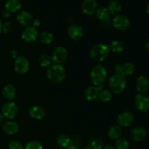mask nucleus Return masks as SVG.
<instances>
[{"instance_id":"obj_7","label":"nucleus","mask_w":149,"mask_h":149,"mask_svg":"<svg viewBox=\"0 0 149 149\" xmlns=\"http://www.w3.org/2000/svg\"><path fill=\"white\" fill-rule=\"evenodd\" d=\"M134 103L136 109L143 113L149 111V97L144 94L138 93L135 95Z\"/></svg>"},{"instance_id":"obj_14","label":"nucleus","mask_w":149,"mask_h":149,"mask_svg":"<svg viewBox=\"0 0 149 149\" xmlns=\"http://www.w3.org/2000/svg\"><path fill=\"white\" fill-rule=\"evenodd\" d=\"M97 9V2L96 0H84L81 4V10L87 15L94 14Z\"/></svg>"},{"instance_id":"obj_42","label":"nucleus","mask_w":149,"mask_h":149,"mask_svg":"<svg viewBox=\"0 0 149 149\" xmlns=\"http://www.w3.org/2000/svg\"><path fill=\"white\" fill-rule=\"evenodd\" d=\"M146 48L148 51H149V39L147 40L146 43Z\"/></svg>"},{"instance_id":"obj_24","label":"nucleus","mask_w":149,"mask_h":149,"mask_svg":"<svg viewBox=\"0 0 149 149\" xmlns=\"http://www.w3.org/2000/svg\"><path fill=\"white\" fill-rule=\"evenodd\" d=\"M122 8V4L118 0H112L107 7L110 15H117L121 12Z\"/></svg>"},{"instance_id":"obj_6","label":"nucleus","mask_w":149,"mask_h":149,"mask_svg":"<svg viewBox=\"0 0 149 149\" xmlns=\"http://www.w3.org/2000/svg\"><path fill=\"white\" fill-rule=\"evenodd\" d=\"M136 67L132 62H127L124 64H116L114 66V71L116 74H120L124 77H129L135 72Z\"/></svg>"},{"instance_id":"obj_25","label":"nucleus","mask_w":149,"mask_h":149,"mask_svg":"<svg viewBox=\"0 0 149 149\" xmlns=\"http://www.w3.org/2000/svg\"><path fill=\"white\" fill-rule=\"evenodd\" d=\"M95 13L97 18L100 19L102 21L105 22V23H108L109 21H110L111 15L108 9L106 7H100V8L97 9Z\"/></svg>"},{"instance_id":"obj_20","label":"nucleus","mask_w":149,"mask_h":149,"mask_svg":"<svg viewBox=\"0 0 149 149\" xmlns=\"http://www.w3.org/2000/svg\"><path fill=\"white\" fill-rule=\"evenodd\" d=\"M99 93H100V91H99L98 88L96 86L93 85L90 86L86 89L84 95L86 100H89V101H94L98 98Z\"/></svg>"},{"instance_id":"obj_34","label":"nucleus","mask_w":149,"mask_h":149,"mask_svg":"<svg viewBox=\"0 0 149 149\" xmlns=\"http://www.w3.org/2000/svg\"><path fill=\"white\" fill-rule=\"evenodd\" d=\"M24 149H44V147L39 141H31L26 144Z\"/></svg>"},{"instance_id":"obj_45","label":"nucleus","mask_w":149,"mask_h":149,"mask_svg":"<svg viewBox=\"0 0 149 149\" xmlns=\"http://www.w3.org/2000/svg\"><path fill=\"white\" fill-rule=\"evenodd\" d=\"M84 149H90V147H89V146H87Z\"/></svg>"},{"instance_id":"obj_28","label":"nucleus","mask_w":149,"mask_h":149,"mask_svg":"<svg viewBox=\"0 0 149 149\" xmlns=\"http://www.w3.org/2000/svg\"><path fill=\"white\" fill-rule=\"evenodd\" d=\"M70 139L71 138L65 134H61L57 138V144L58 146L62 148H68V146L70 143Z\"/></svg>"},{"instance_id":"obj_4","label":"nucleus","mask_w":149,"mask_h":149,"mask_svg":"<svg viewBox=\"0 0 149 149\" xmlns=\"http://www.w3.org/2000/svg\"><path fill=\"white\" fill-rule=\"evenodd\" d=\"M90 79L93 85L96 87L103 85L107 79V71L106 68L100 64L95 65L90 72Z\"/></svg>"},{"instance_id":"obj_41","label":"nucleus","mask_w":149,"mask_h":149,"mask_svg":"<svg viewBox=\"0 0 149 149\" xmlns=\"http://www.w3.org/2000/svg\"><path fill=\"white\" fill-rule=\"evenodd\" d=\"M103 149H116L114 146H108L105 147Z\"/></svg>"},{"instance_id":"obj_22","label":"nucleus","mask_w":149,"mask_h":149,"mask_svg":"<svg viewBox=\"0 0 149 149\" xmlns=\"http://www.w3.org/2000/svg\"><path fill=\"white\" fill-rule=\"evenodd\" d=\"M2 94L4 98L7 99L8 101H12L14 100L16 96V90L14 86L12 84H7L3 88Z\"/></svg>"},{"instance_id":"obj_43","label":"nucleus","mask_w":149,"mask_h":149,"mask_svg":"<svg viewBox=\"0 0 149 149\" xmlns=\"http://www.w3.org/2000/svg\"><path fill=\"white\" fill-rule=\"evenodd\" d=\"M2 26H3L2 23H1V21L0 20V33H1V32L2 31Z\"/></svg>"},{"instance_id":"obj_5","label":"nucleus","mask_w":149,"mask_h":149,"mask_svg":"<svg viewBox=\"0 0 149 149\" xmlns=\"http://www.w3.org/2000/svg\"><path fill=\"white\" fill-rule=\"evenodd\" d=\"M1 113L4 118L13 120L15 119L19 113V109L15 103L13 101H8L4 103L1 108Z\"/></svg>"},{"instance_id":"obj_10","label":"nucleus","mask_w":149,"mask_h":149,"mask_svg":"<svg viewBox=\"0 0 149 149\" xmlns=\"http://www.w3.org/2000/svg\"><path fill=\"white\" fill-rule=\"evenodd\" d=\"M67 58H68V51L62 46L55 47L51 55L52 61L55 64L63 63L66 61Z\"/></svg>"},{"instance_id":"obj_44","label":"nucleus","mask_w":149,"mask_h":149,"mask_svg":"<svg viewBox=\"0 0 149 149\" xmlns=\"http://www.w3.org/2000/svg\"><path fill=\"white\" fill-rule=\"evenodd\" d=\"M146 12L149 15V2L148 3V4H147V7H146Z\"/></svg>"},{"instance_id":"obj_39","label":"nucleus","mask_w":149,"mask_h":149,"mask_svg":"<svg viewBox=\"0 0 149 149\" xmlns=\"http://www.w3.org/2000/svg\"><path fill=\"white\" fill-rule=\"evenodd\" d=\"M11 56L13 57V58H15H15L17 57V52H16V51H15V50L12 51V52H11Z\"/></svg>"},{"instance_id":"obj_32","label":"nucleus","mask_w":149,"mask_h":149,"mask_svg":"<svg viewBox=\"0 0 149 149\" xmlns=\"http://www.w3.org/2000/svg\"><path fill=\"white\" fill-rule=\"evenodd\" d=\"M81 148V142L79 138L74 136L71 138L70 143L68 146V149H80Z\"/></svg>"},{"instance_id":"obj_18","label":"nucleus","mask_w":149,"mask_h":149,"mask_svg":"<svg viewBox=\"0 0 149 149\" xmlns=\"http://www.w3.org/2000/svg\"><path fill=\"white\" fill-rule=\"evenodd\" d=\"M149 88V80L145 76H141L136 81V90L141 94H144Z\"/></svg>"},{"instance_id":"obj_9","label":"nucleus","mask_w":149,"mask_h":149,"mask_svg":"<svg viewBox=\"0 0 149 149\" xmlns=\"http://www.w3.org/2000/svg\"><path fill=\"white\" fill-rule=\"evenodd\" d=\"M112 25L116 30L119 31H125L130 26V20L124 15H117L113 19Z\"/></svg>"},{"instance_id":"obj_33","label":"nucleus","mask_w":149,"mask_h":149,"mask_svg":"<svg viewBox=\"0 0 149 149\" xmlns=\"http://www.w3.org/2000/svg\"><path fill=\"white\" fill-rule=\"evenodd\" d=\"M129 146V142L125 138H119L116 140L115 143V148L116 149H128Z\"/></svg>"},{"instance_id":"obj_40","label":"nucleus","mask_w":149,"mask_h":149,"mask_svg":"<svg viewBox=\"0 0 149 149\" xmlns=\"http://www.w3.org/2000/svg\"><path fill=\"white\" fill-rule=\"evenodd\" d=\"M4 115L2 114V113L0 112V124H1L3 122H4Z\"/></svg>"},{"instance_id":"obj_36","label":"nucleus","mask_w":149,"mask_h":149,"mask_svg":"<svg viewBox=\"0 0 149 149\" xmlns=\"http://www.w3.org/2000/svg\"><path fill=\"white\" fill-rule=\"evenodd\" d=\"M13 29V25L12 23V22L10 21H7L3 24L2 26V31L5 33H10V31H12Z\"/></svg>"},{"instance_id":"obj_13","label":"nucleus","mask_w":149,"mask_h":149,"mask_svg":"<svg viewBox=\"0 0 149 149\" xmlns=\"http://www.w3.org/2000/svg\"><path fill=\"white\" fill-rule=\"evenodd\" d=\"M68 35L72 40L79 41L83 36V29L81 26L77 23H72L68 28Z\"/></svg>"},{"instance_id":"obj_26","label":"nucleus","mask_w":149,"mask_h":149,"mask_svg":"<svg viewBox=\"0 0 149 149\" xmlns=\"http://www.w3.org/2000/svg\"><path fill=\"white\" fill-rule=\"evenodd\" d=\"M110 50L112 52H116V53H121L125 49V45L121 41L119 40H113L110 43V45H109Z\"/></svg>"},{"instance_id":"obj_38","label":"nucleus","mask_w":149,"mask_h":149,"mask_svg":"<svg viewBox=\"0 0 149 149\" xmlns=\"http://www.w3.org/2000/svg\"><path fill=\"white\" fill-rule=\"evenodd\" d=\"M32 24H33V27L36 28V26H39V25H40V21H39V20H33V23H32Z\"/></svg>"},{"instance_id":"obj_16","label":"nucleus","mask_w":149,"mask_h":149,"mask_svg":"<svg viewBox=\"0 0 149 149\" xmlns=\"http://www.w3.org/2000/svg\"><path fill=\"white\" fill-rule=\"evenodd\" d=\"M146 130L142 127H137L132 130L130 132V138L132 141L141 142L146 138Z\"/></svg>"},{"instance_id":"obj_21","label":"nucleus","mask_w":149,"mask_h":149,"mask_svg":"<svg viewBox=\"0 0 149 149\" xmlns=\"http://www.w3.org/2000/svg\"><path fill=\"white\" fill-rule=\"evenodd\" d=\"M4 8L10 13H16L21 8V2L20 0H7L4 4Z\"/></svg>"},{"instance_id":"obj_2","label":"nucleus","mask_w":149,"mask_h":149,"mask_svg":"<svg viewBox=\"0 0 149 149\" xmlns=\"http://www.w3.org/2000/svg\"><path fill=\"white\" fill-rule=\"evenodd\" d=\"M110 48L106 44H97L90 51V58L95 62H103L110 55Z\"/></svg>"},{"instance_id":"obj_23","label":"nucleus","mask_w":149,"mask_h":149,"mask_svg":"<svg viewBox=\"0 0 149 149\" xmlns=\"http://www.w3.org/2000/svg\"><path fill=\"white\" fill-rule=\"evenodd\" d=\"M122 134V130L120 126L119 125H112L110 127V129L109 130V132H108V136L109 137V138L111 140H117L119 138H121V135Z\"/></svg>"},{"instance_id":"obj_15","label":"nucleus","mask_w":149,"mask_h":149,"mask_svg":"<svg viewBox=\"0 0 149 149\" xmlns=\"http://www.w3.org/2000/svg\"><path fill=\"white\" fill-rule=\"evenodd\" d=\"M17 19L20 24H21L22 26H26V27L30 26V25H31L34 20L31 13L28 11L20 12L17 15Z\"/></svg>"},{"instance_id":"obj_3","label":"nucleus","mask_w":149,"mask_h":149,"mask_svg":"<svg viewBox=\"0 0 149 149\" xmlns=\"http://www.w3.org/2000/svg\"><path fill=\"white\" fill-rule=\"evenodd\" d=\"M109 86L110 91L114 94L119 95L125 91L127 86V81L125 77L120 74H115L109 79Z\"/></svg>"},{"instance_id":"obj_8","label":"nucleus","mask_w":149,"mask_h":149,"mask_svg":"<svg viewBox=\"0 0 149 149\" xmlns=\"http://www.w3.org/2000/svg\"><path fill=\"white\" fill-rule=\"evenodd\" d=\"M30 67V63L25 56H17L15 59L14 70L17 74H24L28 72Z\"/></svg>"},{"instance_id":"obj_35","label":"nucleus","mask_w":149,"mask_h":149,"mask_svg":"<svg viewBox=\"0 0 149 149\" xmlns=\"http://www.w3.org/2000/svg\"><path fill=\"white\" fill-rule=\"evenodd\" d=\"M9 149H23V146L19 141H12L8 145Z\"/></svg>"},{"instance_id":"obj_30","label":"nucleus","mask_w":149,"mask_h":149,"mask_svg":"<svg viewBox=\"0 0 149 149\" xmlns=\"http://www.w3.org/2000/svg\"><path fill=\"white\" fill-rule=\"evenodd\" d=\"M89 147L90 149H102L103 147V142L100 138L95 137L90 141Z\"/></svg>"},{"instance_id":"obj_37","label":"nucleus","mask_w":149,"mask_h":149,"mask_svg":"<svg viewBox=\"0 0 149 149\" xmlns=\"http://www.w3.org/2000/svg\"><path fill=\"white\" fill-rule=\"evenodd\" d=\"M10 13H9V12H7V11H4L3 12V13H2V17H4V18H8L9 17H10Z\"/></svg>"},{"instance_id":"obj_17","label":"nucleus","mask_w":149,"mask_h":149,"mask_svg":"<svg viewBox=\"0 0 149 149\" xmlns=\"http://www.w3.org/2000/svg\"><path fill=\"white\" fill-rule=\"evenodd\" d=\"M29 115L33 119L36 120L42 119L46 115V111L43 107L40 106H33L30 108L29 111Z\"/></svg>"},{"instance_id":"obj_11","label":"nucleus","mask_w":149,"mask_h":149,"mask_svg":"<svg viewBox=\"0 0 149 149\" xmlns=\"http://www.w3.org/2000/svg\"><path fill=\"white\" fill-rule=\"evenodd\" d=\"M116 122L121 127H127L130 126L134 122V115L128 111H122L118 115Z\"/></svg>"},{"instance_id":"obj_27","label":"nucleus","mask_w":149,"mask_h":149,"mask_svg":"<svg viewBox=\"0 0 149 149\" xmlns=\"http://www.w3.org/2000/svg\"><path fill=\"white\" fill-rule=\"evenodd\" d=\"M40 42L44 45H49L53 40V34L48 31H44L39 34Z\"/></svg>"},{"instance_id":"obj_12","label":"nucleus","mask_w":149,"mask_h":149,"mask_svg":"<svg viewBox=\"0 0 149 149\" xmlns=\"http://www.w3.org/2000/svg\"><path fill=\"white\" fill-rule=\"evenodd\" d=\"M39 37L38 30L33 26L26 27L21 33V38L26 42H33Z\"/></svg>"},{"instance_id":"obj_29","label":"nucleus","mask_w":149,"mask_h":149,"mask_svg":"<svg viewBox=\"0 0 149 149\" xmlns=\"http://www.w3.org/2000/svg\"><path fill=\"white\" fill-rule=\"evenodd\" d=\"M113 97V94H112L111 92L109 90H104L100 92L98 95V98L100 101L104 102V103H107L109 102Z\"/></svg>"},{"instance_id":"obj_46","label":"nucleus","mask_w":149,"mask_h":149,"mask_svg":"<svg viewBox=\"0 0 149 149\" xmlns=\"http://www.w3.org/2000/svg\"><path fill=\"white\" fill-rule=\"evenodd\" d=\"M65 149H68V148H65Z\"/></svg>"},{"instance_id":"obj_31","label":"nucleus","mask_w":149,"mask_h":149,"mask_svg":"<svg viewBox=\"0 0 149 149\" xmlns=\"http://www.w3.org/2000/svg\"><path fill=\"white\" fill-rule=\"evenodd\" d=\"M51 57L47 54H42L39 58V63L42 67H49L52 65Z\"/></svg>"},{"instance_id":"obj_1","label":"nucleus","mask_w":149,"mask_h":149,"mask_svg":"<svg viewBox=\"0 0 149 149\" xmlns=\"http://www.w3.org/2000/svg\"><path fill=\"white\" fill-rule=\"evenodd\" d=\"M47 77L52 83L59 84L65 80L66 77V71L61 64L53 63L48 67Z\"/></svg>"},{"instance_id":"obj_19","label":"nucleus","mask_w":149,"mask_h":149,"mask_svg":"<svg viewBox=\"0 0 149 149\" xmlns=\"http://www.w3.org/2000/svg\"><path fill=\"white\" fill-rule=\"evenodd\" d=\"M2 130L4 133L13 135L17 133L19 130V127L16 122L10 120L4 122L2 125Z\"/></svg>"}]
</instances>
